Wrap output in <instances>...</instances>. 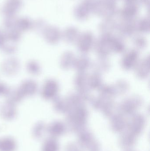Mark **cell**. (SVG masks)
<instances>
[{"mask_svg": "<svg viewBox=\"0 0 150 151\" xmlns=\"http://www.w3.org/2000/svg\"><path fill=\"white\" fill-rule=\"evenodd\" d=\"M139 12V4L136 1L127 2L120 12V15L123 20L134 21Z\"/></svg>", "mask_w": 150, "mask_h": 151, "instance_id": "cell-1", "label": "cell"}, {"mask_svg": "<svg viewBox=\"0 0 150 151\" xmlns=\"http://www.w3.org/2000/svg\"><path fill=\"white\" fill-rule=\"evenodd\" d=\"M91 13L87 0H84L77 4L74 9V15L77 20L84 21L88 19Z\"/></svg>", "mask_w": 150, "mask_h": 151, "instance_id": "cell-2", "label": "cell"}, {"mask_svg": "<svg viewBox=\"0 0 150 151\" xmlns=\"http://www.w3.org/2000/svg\"><path fill=\"white\" fill-rule=\"evenodd\" d=\"M38 88V85L34 81L28 80L25 81L21 83L19 89L24 96H30L37 93Z\"/></svg>", "mask_w": 150, "mask_h": 151, "instance_id": "cell-3", "label": "cell"}, {"mask_svg": "<svg viewBox=\"0 0 150 151\" xmlns=\"http://www.w3.org/2000/svg\"><path fill=\"white\" fill-rule=\"evenodd\" d=\"M19 65V62L17 59L9 58L4 62L2 65V70L7 75H14L18 71Z\"/></svg>", "mask_w": 150, "mask_h": 151, "instance_id": "cell-4", "label": "cell"}, {"mask_svg": "<svg viewBox=\"0 0 150 151\" xmlns=\"http://www.w3.org/2000/svg\"><path fill=\"white\" fill-rule=\"evenodd\" d=\"M104 1L101 17H103L105 19H113L118 12L116 4L108 2L105 0Z\"/></svg>", "mask_w": 150, "mask_h": 151, "instance_id": "cell-5", "label": "cell"}, {"mask_svg": "<svg viewBox=\"0 0 150 151\" xmlns=\"http://www.w3.org/2000/svg\"><path fill=\"white\" fill-rule=\"evenodd\" d=\"M56 84L54 81L48 80L44 83L41 94L44 98L49 99L53 97L56 91Z\"/></svg>", "mask_w": 150, "mask_h": 151, "instance_id": "cell-6", "label": "cell"}, {"mask_svg": "<svg viewBox=\"0 0 150 151\" xmlns=\"http://www.w3.org/2000/svg\"><path fill=\"white\" fill-rule=\"evenodd\" d=\"M6 96H7V101L14 104L21 101L24 97L19 88L10 89Z\"/></svg>", "mask_w": 150, "mask_h": 151, "instance_id": "cell-7", "label": "cell"}, {"mask_svg": "<svg viewBox=\"0 0 150 151\" xmlns=\"http://www.w3.org/2000/svg\"><path fill=\"white\" fill-rule=\"evenodd\" d=\"M135 26L141 32L149 31L150 27L149 19L147 17L140 19L137 23H136Z\"/></svg>", "mask_w": 150, "mask_h": 151, "instance_id": "cell-8", "label": "cell"}, {"mask_svg": "<svg viewBox=\"0 0 150 151\" xmlns=\"http://www.w3.org/2000/svg\"><path fill=\"white\" fill-rule=\"evenodd\" d=\"M26 68L28 72L32 75H38L41 72L40 65L35 61L28 62Z\"/></svg>", "mask_w": 150, "mask_h": 151, "instance_id": "cell-9", "label": "cell"}, {"mask_svg": "<svg viewBox=\"0 0 150 151\" xmlns=\"http://www.w3.org/2000/svg\"><path fill=\"white\" fill-rule=\"evenodd\" d=\"M49 33L48 34L47 36H46V38L48 41H54L55 39L58 38V36L59 35V32L57 29L55 28H52L50 29Z\"/></svg>", "mask_w": 150, "mask_h": 151, "instance_id": "cell-10", "label": "cell"}, {"mask_svg": "<svg viewBox=\"0 0 150 151\" xmlns=\"http://www.w3.org/2000/svg\"><path fill=\"white\" fill-rule=\"evenodd\" d=\"M9 90L5 83L0 82V96H7Z\"/></svg>", "mask_w": 150, "mask_h": 151, "instance_id": "cell-11", "label": "cell"}, {"mask_svg": "<svg viewBox=\"0 0 150 151\" xmlns=\"http://www.w3.org/2000/svg\"><path fill=\"white\" fill-rule=\"evenodd\" d=\"M2 47L3 48L4 50L8 54H12V53H14L16 50V47L15 46L3 45Z\"/></svg>", "mask_w": 150, "mask_h": 151, "instance_id": "cell-12", "label": "cell"}, {"mask_svg": "<svg viewBox=\"0 0 150 151\" xmlns=\"http://www.w3.org/2000/svg\"><path fill=\"white\" fill-rule=\"evenodd\" d=\"M136 1L138 3V4L139 3L144 5H148L149 3V0H136Z\"/></svg>", "mask_w": 150, "mask_h": 151, "instance_id": "cell-13", "label": "cell"}, {"mask_svg": "<svg viewBox=\"0 0 150 151\" xmlns=\"http://www.w3.org/2000/svg\"><path fill=\"white\" fill-rule=\"evenodd\" d=\"M106 1L108 2L116 4V2L118 0H105Z\"/></svg>", "mask_w": 150, "mask_h": 151, "instance_id": "cell-14", "label": "cell"}, {"mask_svg": "<svg viewBox=\"0 0 150 151\" xmlns=\"http://www.w3.org/2000/svg\"><path fill=\"white\" fill-rule=\"evenodd\" d=\"M126 2H130V1H136V0H124Z\"/></svg>", "mask_w": 150, "mask_h": 151, "instance_id": "cell-15", "label": "cell"}]
</instances>
